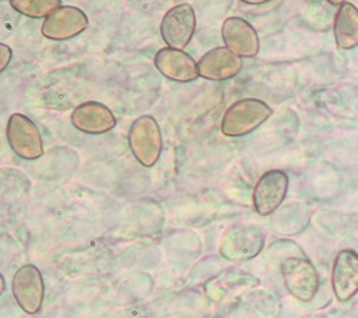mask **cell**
Segmentation results:
<instances>
[{
    "mask_svg": "<svg viewBox=\"0 0 358 318\" xmlns=\"http://www.w3.org/2000/svg\"><path fill=\"white\" fill-rule=\"evenodd\" d=\"M273 113L274 110L259 99H241L227 109L221 122V132L231 138L248 135L270 120Z\"/></svg>",
    "mask_w": 358,
    "mask_h": 318,
    "instance_id": "obj_1",
    "label": "cell"
},
{
    "mask_svg": "<svg viewBox=\"0 0 358 318\" xmlns=\"http://www.w3.org/2000/svg\"><path fill=\"white\" fill-rule=\"evenodd\" d=\"M281 275L288 293L303 303L315 298L320 277L315 266L306 256H288L281 264Z\"/></svg>",
    "mask_w": 358,
    "mask_h": 318,
    "instance_id": "obj_2",
    "label": "cell"
},
{
    "mask_svg": "<svg viewBox=\"0 0 358 318\" xmlns=\"http://www.w3.org/2000/svg\"><path fill=\"white\" fill-rule=\"evenodd\" d=\"M129 148L136 161L152 168L162 152V133L155 118L145 115L138 118L129 129Z\"/></svg>",
    "mask_w": 358,
    "mask_h": 318,
    "instance_id": "obj_3",
    "label": "cell"
},
{
    "mask_svg": "<svg viewBox=\"0 0 358 318\" xmlns=\"http://www.w3.org/2000/svg\"><path fill=\"white\" fill-rule=\"evenodd\" d=\"M6 138L10 150L23 159L34 161L43 155V142L38 127L22 113H13L9 118Z\"/></svg>",
    "mask_w": 358,
    "mask_h": 318,
    "instance_id": "obj_4",
    "label": "cell"
},
{
    "mask_svg": "<svg viewBox=\"0 0 358 318\" xmlns=\"http://www.w3.org/2000/svg\"><path fill=\"white\" fill-rule=\"evenodd\" d=\"M196 27V17L194 8L188 3H181L171 8L162 19L161 36L171 49H185Z\"/></svg>",
    "mask_w": 358,
    "mask_h": 318,
    "instance_id": "obj_5",
    "label": "cell"
},
{
    "mask_svg": "<svg viewBox=\"0 0 358 318\" xmlns=\"http://www.w3.org/2000/svg\"><path fill=\"white\" fill-rule=\"evenodd\" d=\"M288 185L289 180L285 172L280 169L265 172L254 188L252 201L255 211L262 217L274 214L287 196Z\"/></svg>",
    "mask_w": 358,
    "mask_h": 318,
    "instance_id": "obj_6",
    "label": "cell"
},
{
    "mask_svg": "<svg viewBox=\"0 0 358 318\" xmlns=\"http://www.w3.org/2000/svg\"><path fill=\"white\" fill-rule=\"evenodd\" d=\"M12 290L17 305L27 314L41 311L45 297V284L41 271L35 266H23L13 275Z\"/></svg>",
    "mask_w": 358,
    "mask_h": 318,
    "instance_id": "obj_7",
    "label": "cell"
},
{
    "mask_svg": "<svg viewBox=\"0 0 358 318\" xmlns=\"http://www.w3.org/2000/svg\"><path fill=\"white\" fill-rule=\"evenodd\" d=\"M89 24L83 10L75 6H61L52 12L42 24V35L50 41L64 42L80 35Z\"/></svg>",
    "mask_w": 358,
    "mask_h": 318,
    "instance_id": "obj_8",
    "label": "cell"
},
{
    "mask_svg": "<svg viewBox=\"0 0 358 318\" xmlns=\"http://www.w3.org/2000/svg\"><path fill=\"white\" fill-rule=\"evenodd\" d=\"M331 285L341 303H347L358 294V254L354 250H343L336 256Z\"/></svg>",
    "mask_w": 358,
    "mask_h": 318,
    "instance_id": "obj_9",
    "label": "cell"
},
{
    "mask_svg": "<svg viewBox=\"0 0 358 318\" xmlns=\"http://www.w3.org/2000/svg\"><path fill=\"white\" fill-rule=\"evenodd\" d=\"M222 39L236 56L254 57L259 52V38L255 29L243 17H228L222 24Z\"/></svg>",
    "mask_w": 358,
    "mask_h": 318,
    "instance_id": "obj_10",
    "label": "cell"
},
{
    "mask_svg": "<svg viewBox=\"0 0 358 318\" xmlns=\"http://www.w3.org/2000/svg\"><path fill=\"white\" fill-rule=\"evenodd\" d=\"M264 245V236L255 226H235L225 236L221 254L229 259L245 261L255 256Z\"/></svg>",
    "mask_w": 358,
    "mask_h": 318,
    "instance_id": "obj_11",
    "label": "cell"
},
{
    "mask_svg": "<svg viewBox=\"0 0 358 318\" xmlns=\"http://www.w3.org/2000/svg\"><path fill=\"white\" fill-rule=\"evenodd\" d=\"M71 122L83 133L102 135L115 128L116 118L103 103L85 102L75 108L71 115Z\"/></svg>",
    "mask_w": 358,
    "mask_h": 318,
    "instance_id": "obj_12",
    "label": "cell"
},
{
    "mask_svg": "<svg viewBox=\"0 0 358 318\" xmlns=\"http://www.w3.org/2000/svg\"><path fill=\"white\" fill-rule=\"evenodd\" d=\"M241 69V57L232 53L228 48H214L206 52L198 62L199 76L217 82L236 76Z\"/></svg>",
    "mask_w": 358,
    "mask_h": 318,
    "instance_id": "obj_13",
    "label": "cell"
},
{
    "mask_svg": "<svg viewBox=\"0 0 358 318\" xmlns=\"http://www.w3.org/2000/svg\"><path fill=\"white\" fill-rule=\"evenodd\" d=\"M154 64L165 78L173 82L188 83L199 76L198 64L182 50L164 48L155 55Z\"/></svg>",
    "mask_w": 358,
    "mask_h": 318,
    "instance_id": "obj_14",
    "label": "cell"
},
{
    "mask_svg": "<svg viewBox=\"0 0 358 318\" xmlns=\"http://www.w3.org/2000/svg\"><path fill=\"white\" fill-rule=\"evenodd\" d=\"M334 36L340 49H354L358 46V9L343 2L334 20Z\"/></svg>",
    "mask_w": 358,
    "mask_h": 318,
    "instance_id": "obj_15",
    "label": "cell"
},
{
    "mask_svg": "<svg viewBox=\"0 0 358 318\" xmlns=\"http://www.w3.org/2000/svg\"><path fill=\"white\" fill-rule=\"evenodd\" d=\"M10 6L24 16L34 19H46L52 12L62 5L59 0H12Z\"/></svg>",
    "mask_w": 358,
    "mask_h": 318,
    "instance_id": "obj_16",
    "label": "cell"
},
{
    "mask_svg": "<svg viewBox=\"0 0 358 318\" xmlns=\"http://www.w3.org/2000/svg\"><path fill=\"white\" fill-rule=\"evenodd\" d=\"M12 59V49L5 45V43H0V71H5L8 68V65L10 64Z\"/></svg>",
    "mask_w": 358,
    "mask_h": 318,
    "instance_id": "obj_17",
    "label": "cell"
},
{
    "mask_svg": "<svg viewBox=\"0 0 358 318\" xmlns=\"http://www.w3.org/2000/svg\"><path fill=\"white\" fill-rule=\"evenodd\" d=\"M3 290H5V282H3V277H2V293H3Z\"/></svg>",
    "mask_w": 358,
    "mask_h": 318,
    "instance_id": "obj_18",
    "label": "cell"
}]
</instances>
